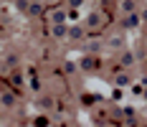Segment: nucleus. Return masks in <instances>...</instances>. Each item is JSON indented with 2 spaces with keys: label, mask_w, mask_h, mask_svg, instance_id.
Returning a JSON list of instances; mask_svg holds the SVG:
<instances>
[{
  "label": "nucleus",
  "mask_w": 147,
  "mask_h": 127,
  "mask_svg": "<svg viewBox=\"0 0 147 127\" xmlns=\"http://www.w3.org/2000/svg\"><path fill=\"white\" fill-rule=\"evenodd\" d=\"M38 104H41L43 109H51V107H53V99H51V97H41V99H38Z\"/></svg>",
  "instance_id": "obj_4"
},
{
  "label": "nucleus",
  "mask_w": 147,
  "mask_h": 127,
  "mask_svg": "<svg viewBox=\"0 0 147 127\" xmlns=\"http://www.w3.org/2000/svg\"><path fill=\"white\" fill-rule=\"evenodd\" d=\"M0 104L10 109V107H13V104H15V97H13V94H10V92H3V94H0Z\"/></svg>",
  "instance_id": "obj_1"
},
{
  "label": "nucleus",
  "mask_w": 147,
  "mask_h": 127,
  "mask_svg": "<svg viewBox=\"0 0 147 127\" xmlns=\"http://www.w3.org/2000/svg\"><path fill=\"white\" fill-rule=\"evenodd\" d=\"M43 13V5H41V3H38V0H30V8H28V15H33V18H36V15H41Z\"/></svg>",
  "instance_id": "obj_3"
},
{
  "label": "nucleus",
  "mask_w": 147,
  "mask_h": 127,
  "mask_svg": "<svg viewBox=\"0 0 147 127\" xmlns=\"http://www.w3.org/2000/svg\"><path fill=\"white\" fill-rule=\"evenodd\" d=\"M69 3H71V5H79V3H81V0H69Z\"/></svg>",
  "instance_id": "obj_6"
},
{
  "label": "nucleus",
  "mask_w": 147,
  "mask_h": 127,
  "mask_svg": "<svg viewBox=\"0 0 147 127\" xmlns=\"http://www.w3.org/2000/svg\"><path fill=\"white\" fill-rule=\"evenodd\" d=\"M63 20H66V13L63 10H56L53 13V23H63Z\"/></svg>",
  "instance_id": "obj_5"
},
{
  "label": "nucleus",
  "mask_w": 147,
  "mask_h": 127,
  "mask_svg": "<svg viewBox=\"0 0 147 127\" xmlns=\"http://www.w3.org/2000/svg\"><path fill=\"white\" fill-rule=\"evenodd\" d=\"M51 36H53V38H63V36H66L63 23H53V26H51Z\"/></svg>",
  "instance_id": "obj_2"
},
{
  "label": "nucleus",
  "mask_w": 147,
  "mask_h": 127,
  "mask_svg": "<svg viewBox=\"0 0 147 127\" xmlns=\"http://www.w3.org/2000/svg\"><path fill=\"white\" fill-rule=\"evenodd\" d=\"M145 18H147V13H145Z\"/></svg>",
  "instance_id": "obj_7"
}]
</instances>
